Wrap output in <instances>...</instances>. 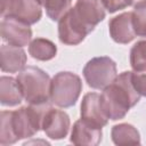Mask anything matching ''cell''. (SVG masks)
<instances>
[{
    "label": "cell",
    "mask_w": 146,
    "mask_h": 146,
    "mask_svg": "<svg viewBox=\"0 0 146 146\" xmlns=\"http://www.w3.org/2000/svg\"><path fill=\"white\" fill-rule=\"evenodd\" d=\"M91 32L92 31L75 15L72 8L58 21V38L64 44L76 46Z\"/></svg>",
    "instance_id": "8992f818"
},
{
    "label": "cell",
    "mask_w": 146,
    "mask_h": 146,
    "mask_svg": "<svg viewBox=\"0 0 146 146\" xmlns=\"http://www.w3.org/2000/svg\"><path fill=\"white\" fill-rule=\"evenodd\" d=\"M129 1V6H132V7H135L136 5H138V3H141V2H145L146 0H128Z\"/></svg>",
    "instance_id": "603a6c76"
},
{
    "label": "cell",
    "mask_w": 146,
    "mask_h": 146,
    "mask_svg": "<svg viewBox=\"0 0 146 146\" xmlns=\"http://www.w3.org/2000/svg\"><path fill=\"white\" fill-rule=\"evenodd\" d=\"M72 9L91 31L106 16V8L103 0H76Z\"/></svg>",
    "instance_id": "ba28073f"
},
{
    "label": "cell",
    "mask_w": 146,
    "mask_h": 146,
    "mask_svg": "<svg viewBox=\"0 0 146 146\" xmlns=\"http://www.w3.org/2000/svg\"><path fill=\"white\" fill-rule=\"evenodd\" d=\"M71 127V120L66 112L62 110H56L51 107L47 114L44 115L43 123H42V130L49 137L54 140H60L65 138L68 133Z\"/></svg>",
    "instance_id": "9c48e42d"
},
{
    "label": "cell",
    "mask_w": 146,
    "mask_h": 146,
    "mask_svg": "<svg viewBox=\"0 0 146 146\" xmlns=\"http://www.w3.org/2000/svg\"><path fill=\"white\" fill-rule=\"evenodd\" d=\"M132 83L140 96L146 97V71L132 72Z\"/></svg>",
    "instance_id": "44dd1931"
},
{
    "label": "cell",
    "mask_w": 146,
    "mask_h": 146,
    "mask_svg": "<svg viewBox=\"0 0 146 146\" xmlns=\"http://www.w3.org/2000/svg\"><path fill=\"white\" fill-rule=\"evenodd\" d=\"M112 141L115 145H139L140 135L137 128L130 123H120L113 125L111 130Z\"/></svg>",
    "instance_id": "9a60e30c"
},
{
    "label": "cell",
    "mask_w": 146,
    "mask_h": 146,
    "mask_svg": "<svg viewBox=\"0 0 146 146\" xmlns=\"http://www.w3.org/2000/svg\"><path fill=\"white\" fill-rule=\"evenodd\" d=\"M17 141L10 124V111H2L0 116V145L7 146Z\"/></svg>",
    "instance_id": "d6986e66"
},
{
    "label": "cell",
    "mask_w": 146,
    "mask_h": 146,
    "mask_svg": "<svg viewBox=\"0 0 146 146\" xmlns=\"http://www.w3.org/2000/svg\"><path fill=\"white\" fill-rule=\"evenodd\" d=\"M102 137V128L80 119L73 124L70 140L74 145L79 146H96L100 144Z\"/></svg>",
    "instance_id": "7c38bea8"
},
{
    "label": "cell",
    "mask_w": 146,
    "mask_h": 146,
    "mask_svg": "<svg viewBox=\"0 0 146 146\" xmlns=\"http://www.w3.org/2000/svg\"><path fill=\"white\" fill-rule=\"evenodd\" d=\"M51 21H59L70 9L72 0H39Z\"/></svg>",
    "instance_id": "e0dca14e"
},
{
    "label": "cell",
    "mask_w": 146,
    "mask_h": 146,
    "mask_svg": "<svg viewBox=\"0 0 146 146\" xmlns=\"http://www.w3.org/2000/svg\"><path fill=\"white\" fill-rule=\"evenodd\" d=\"M131 13L136 35L146 38V1L136 5Z\"/></svg>",
    "instance_id": "ffe728a7"
},
{
    "label": "cell",
    "mask_w": 146,
    "mask_h": 146,
    "mask_svg": "<svg viewBox=\"0 0 146 146\" xmlns=\"http://www.w3.org/2000/svg\"><path fill=\"white\" fill-rule=\"evenodd\" d=\"M80 113L81 119L99 128L105 127L110 120L102 107L100 95L97 92H88L83 96Z\"/></svg>",
    "instance_id": "30bf717a"
},
{
    "label": "cell",
    "mask_w": 146,
    "mask_h": 146,
    "mask_svg": "<svg viewBox=\"0 0 146 146\" xmlns=\"http://www.w3.org/2000/svg\"><path fill=\"white\" fill-rule=\"evenodd\" d=\"M23 91L17 79L2 75L0 78V103L3 106H17L23 102Z\"/></svg>",
    "instance_id": "5bb4252c"
},
{
    "label": "cell",
    "mask_w": 146,
    "mask_h": 146,
    "mask_svg": "<svg viewBox=\"0 0 146 146\" xmlns=\"http://www.w3.org/2000/svg\"><path fill=\"white\" fill-rule=\"evenodd\" d=\"M17 81L29 104H39L50 100L51 79L47 72L36 66L24 67L17 75Z\"/></svg>",
    "instance_id": "7a4b0ae2"
},
{
    "label": "cell",
    "mask_w": 146,
    "mask_h": 146,
    "mask_svg": "<svg viewBox=\"0 0 146 146\" xmlns=\"http://www.w3.org/2000/svg\"><path fill=\"white\" fill-rule=\"evenodd\" d=\"M130 65L135 72L146 71V38L137 41L130 49Z\"/></svg>",
    "instance_id": "ac0fdd59"
},
{
    "label": "cell",
    "mask_w": 146,
    "mask_h": 146,
    "mask_svg": "<svg viewBox=\"0 0 146 146\" xmlns=\"http://www.w3.org/2000/svg\"><path fill=\"white\" fill-rule=\"evenodd\" d=\"M82 73L87 84L97 90L105 89L117 76L115 62L106 56L91 58L84 65Z\"/></svg>",
    "instance_id": "277c9868"
},
{
    "label": "cell",
    "mask_w": 146,
    "mask_h": 146,
    "mask_svg": "<svg viewBox=\"0 0 146 146\" xmlns=\"http://www.w3.org/2000/svg\"><path fill=\"white\" fill-rule=\"evenodd\" d=\"M140 97L132 83V72L125 71L103 89L100 103L106 116L112 121H116L123 119L129 110L140 100Z\"/></svg>",
    "instance_id": "6da1fadb"
},
{
    "label": "cell",
    "mask_w": 146,
    "mask_h": 146,
    "mask_svg": "<svg viewBox=\"0 0 146 146\" xmlns=\"http://www.w3.org/2000/svg\"><path fill=\"white\" fill-rule=\"evenodd\" d=\"M1 38L3 41L16 47H24L30 44L32 39V30L29 24L15 18L3 17L0 24Z\"/></svg>",
    "instance_id": "52a82bcc"
},
{
    "label": "cell",
    "mask_w": 146,
    "mask_h": 146,
    "mask_svg": "<svg viewBox=\"0 0 146 146\" xmlns=\"http://www.w3.org/2000/svg\"><path fill=\"white\" fill-rule=\"evenodd\" d=\"M29 54L36 60L47 62L55 58L57 54V47L48 39L35 38L29 44Z\"/></svg>",
    "instance_id": "2e32d148"
},
{
    "label": "cell",
    "mask_w": 146,
    "mask_h": 146,
    "mask_svg": "<svg viewBox=\"0 0 146 146\" xmlns=\"http://www.w3.org/2000/svg\"><path fill=\"white\" fill-rule=\"evenodd\" d=\"M7 16L33 25L42 16L41 3L39 0H1V17Z\"/></svg>",
    "instance_id": "5b68a950"
},
{
    "label": "cell",
    "mask_w": 146,
    "mask_h": 146,
    "mask_svg": "<svg viewBox=\"0 0 146 146\" xmlns=\"http://www.w3.org/2000/svg\"><path fill=\"white\" fill-rule=\"evenodd\" d=\"M81 91V78L73 72H58L51 79L50 100L60 108L74 106L80 97Z\"/></svg>",
    "instance_id": "3957f363"
},
{
    "label": "cell",
    "mask_w": 146,
    "mask_h": 146,
    "mask_svg": "<svg viewBox=\"0 0 146 146\" xmlns=\"http://www.w3.org/2000/svg\"><path fill=\"white\" fill-rule=\"evenodd\" d=\"M106 10L110 14H113L117 10L124 9L129 7V1L128 0H103Z\"/></svg>",
    "instance_id": "7402d4cb"
},
{
    "label": "cell",
    "mask_w": 146,
    "mask_h": 146,
    "mask_svg": "<svg viewBox=\"0 0 146 146\" xmlns=\"http://www.w3.org/2000/svg\"><path fill=\"white\" fill-rule=\"evenodd\" d=\"M110 35L116 43L127 44L136 38V32L132 23V13L125 11L108 22Z\"/></svg>",
    "instance_id": "8fae6325"
},
{
    "label": "cell",
    "mask_w": 146,
    "mask_h": 146,
    "mask_svg": "<svg viewBox=\"0 0 146 146\" xmlns=\"http://www.w3.org/2000/svg\"><path fill=\"white\" fill-rule=\"evenodd\" d=\"M27 57L23 47L13 44H2L0 48V66L2 72L17 73L21 72L26 64Z\"/></svg>",
    "instance_id": "4fadbf2b"
}]
</instances>
